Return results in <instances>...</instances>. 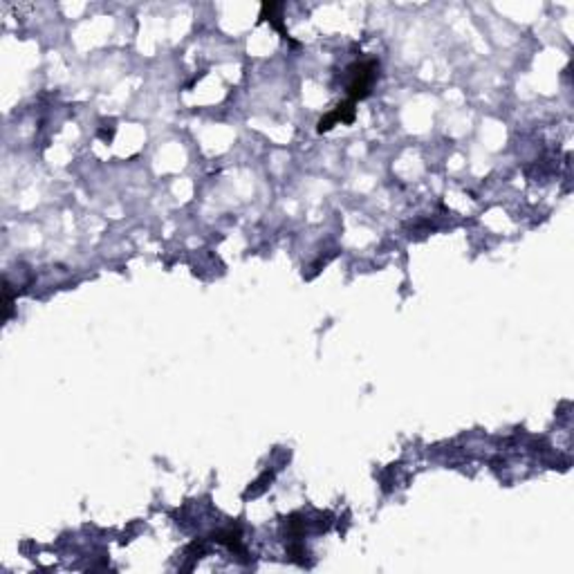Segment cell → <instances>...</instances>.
<instances>
[{
	"label": "cell",
	"mask_w": 574,
	"mask_h": 574,
	"mask_svg": "<svg viewBox=\"0 0 574 574\" xmlns=\"http://www.w3.org/2000/svg\"><path fill=\"white\" fill-rule=\"evenodd\" d=\"M377 70H379V61L375 59H366V61H357L348 68V99L357 104V101L366 99L370 95V88L377 79Z\"/></svg>",
	"instance_id": "6da1fadb"
},
{
	"label": "cell",
	"mask_w": 574,
	"mask_h": 574,
	"mask_svg": "<svg viewBox=\"0 0 574 574\" xmlns=\"http://www.w3.org/2000/svg\"><path fill=\"white\" fill-rule=\"evenodd\" d=\"M355 115H357L355 104L350 99H346V101H341V104L335 110H332V113H328L326 117L319 119L317 131L319 133H328L330 128H335L337 124H353L355 122Z\"/></svg>",
	"instance_id": "7a4b0ae2"
},
{
	"label": "cell",
	"mask_w": 574,
	"mask_h": 574,
	"mask_svg": "<svg viewBox=\"0 0 574 574\" xmlns=\"http://www.w3.org/2000/svg\"><path fill=\"white\" fill-rule=\"evenodd\" d=\"M214 541L222 543V545H227V548L231 552H240V554H245L243 550V539H240V530L238 527H229V530H222L218 534H214Z\"/></svg>",
	"instance_id": "3957f363"
},
{
	"label": "cell",
	"mask_w": 574,
	"mask_h": 574,
	"mask_svg": "<svg viewBox=\"0 0 574 574\" xmlns=\"http://www.w3.org/2000/svg\"><path fill=\"white\" fill-rule=\"evenodd\" d=\"M3 292H5V314H3V321H7L9 317H12V312H14V294H12V285H9L7 281L3 283Z\"/></svg>",
	"instance_id": "277c9868"
}]
</instances>
